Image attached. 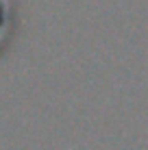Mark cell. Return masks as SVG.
Wrapping results in <instances>:
<instances>
[{"mask_svg": "<svg viewBox=\"0 0 148 150\" xmlns=\"http://www.w3.org/2000/svg\"><path fill=\"white\" fill-rule=\"evenodd\" d=\"M9 37V0H0V46Z\"/></svg>", "mask_w": 148, "mask_h": 150, "instance_id": "6da1fadb", "label": "cell"}]
</instances>
